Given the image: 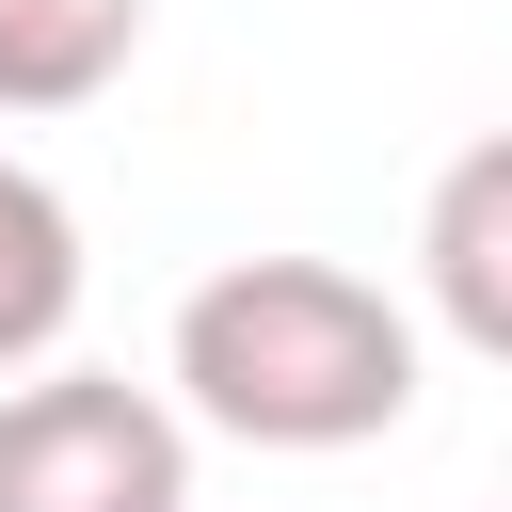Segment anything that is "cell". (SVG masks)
Returning a JSON list of instances; mask_svg holds the SVG:
<instances>
[{
  "label": "cell",
  "mask_w": 512,
  "mask_h": 512,
  "mask_svg": "<svg viewBox=\"0 0 512 512\" xmlns=\"http://www.w3.org/2000/svg\"><path fill=\"white\" fill-rule=\"evenodd\" d=\"M416 288H432V320H448L480 368H512V128H480V144L432 176V208H416Z\"/></svg>",
  "instance_id": "cell-3"
},
{
  "label": "cell",
  "mask_w": 512,
  "mask_h": 512,
  "mask_svg": "<svg viewBox=\"0 0 512 512\" xmlns=\"http://www.w3.org/2000/svg\"><path fill=\"white\" fill-rule=\"evenodd\" d=\"M496 512H512V496H496Z\"/></svg>",
  "instance_id": "cell-6"
},
{
  "label": "cell",
  "mask_w": 512,
  "mask_h": 512,
  "mask_svg": "<svg viewBox=\"0 0 512 512\" xmlns=\"http://www.w3.org/2000/svg\"><path fill=\"white\" fill-rule=\"evenodd\" d=\"M0 512H192V416L128 368H16Z\"/></svg>",
  "instance_id": "cell-2"
},
{
  "label": "cell",
  "mask_w": 512,
  "mask_h": 512,
  "mask_svg": "<svg viewBox=\"0 0 512 512\" xmlns=\"http://www.w3.org/2000/svg\"><path fill=\"white\" fill-rule=\"evenodd\" d=\"M176 416L224 448H368L416 416V320L336 256H224L176 304Z\"/></svg>",
  "instance_id": "cell-1"
},
{
  "label": "cell",
  "mask_w": 512,
  "mask_h": 512,
  "mask_svg": "<svg viewBox=\"0 0 512 512\" xmlns=\"http://www.w3.org/2000/svg\"><path fill=\"white\" fill-rule=\"evenodd\" d=\"M64 320H80V208H64L32 160H0V384L48 368Z\"/></svg>",
  "instance_id": "cell-4"
},
{
  "label": "cell",
  "mask_w": 512,
  "mask_h": 512,
  "mask_svg": "<svg viewBox=\"0 0 512 512\" xmlns=\"http://www.w3.org/2000/svg\"><path fill=\"white\" fill-rule=\"evenodd\" d=\"M144 48V0H0V112H80Z\"/></svg>",
  "instance_id": "cell-5"
}]
</instances>
